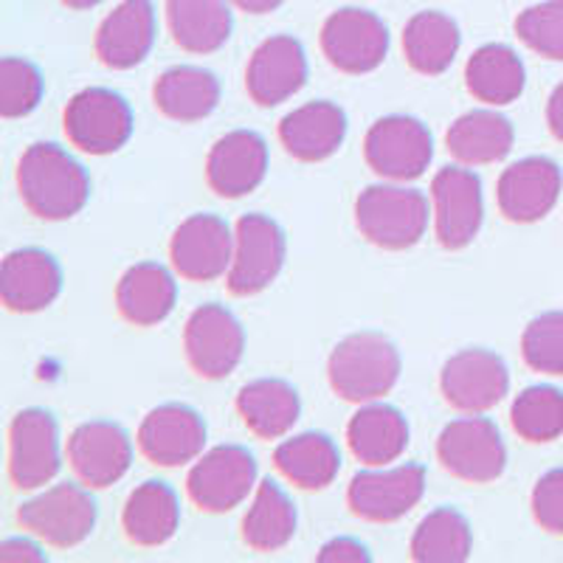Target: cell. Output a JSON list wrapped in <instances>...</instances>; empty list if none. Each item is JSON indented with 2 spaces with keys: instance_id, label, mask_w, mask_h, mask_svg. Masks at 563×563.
<instances>
[{
  "instance_id": "cell-30",
  "label": "cell",
  "mask_w": 563,
  "mask_h": 563,
  "mask_svg": "<svg viewBox=\"0 0 563 563\" xmlns=\"http://www.w3.org/2000/svg\"><path fill=\"white\" fill-rule=\"evenodd\" d=\"M231 0H167V23L175 45L189 54L220 52L231 37Z\"/></svg>"
},
{
  "instance_id": "cell-34",
  "label": "cell",
  "mask_w": 563,
  "mask_h": 563,
  "mask_svg": "<svg viewBox=\"0 0 563 563\" xmlns=\"http://www.w3.org/2000/svg\"><path fill=\"white\" fill-rule=\"evenodd\" d=\"M460 45V26L442 12H417L404 29L406 63L426 77L445 74L456 59Z\"/></svg>"
},
{
  "instance_id": "cell-12",
  "label": "cell",
  "mask_w": 563,
  "mask_h": 563,
  "mask_svg": "<svg viewBox=\"0 0 563 563\" xmlns=\"http://www.w3.org/2000/svg\"><path fill=\"white\" fill-rule=\"evenodd\" d=\"M321 52L341 74H369L389 54V29L375 12L339 9L321 26Z\"/></svg>"
},
{
  "instance_id": "cell-27",
  "label": "cell",
  "mask_w": 563,
  "mask_h": 563,
  "mask_svg": "<svg viewBox=\"0 0 563 563\" xmlns=\"http://www.w3.org/2000/svg\"><path fill=\"white\" fill-rule=\"evenodd\" d=\"M238 411L251 434L260 440H279L299 422L301 400L288 380L260 378L240 389Z\"/></svg>"
},
{
  "instance_id": "cell-44",
  "label": "cell",
  "mask_w": 563,
  "mask_h": 563,
  "mask_svg": "<svg viewBox=\"0 0 563 563\" xmlns=\"http://www.w3.org/2000/svg\"><path fill=\"white\" fill-rule=\"evenodd\" d=\"M547 124H550V133L563 144V82L552 90L547 102Z\"/></svg>"
},
{
  "instance_id": "cell-23",
  "label": "cell",
  "mask_w": 563,
  "mask_h": 563,
  "mask_svg": "<svg viewBox=\"0 0 563 563\" xmlns=\"http://www.w3.org/2000/svg\"><path fill=\"white\" fill-rule=\"evenodd\" d=\"M155 43L153 0H122L97 32L99 63L113 70H130L147 59Z\"/></svg>"
},
{
  "instance_id": "cell-35",
  "label": "cell",
  "mask_w": 563,
  "mask_h": 563,
  "mask_svg": "<svg viewBox=\"0 0 563 563\" xmlns=\"http://www.w3.org/2000/svg\"><path fill=\"white\" fill-rule=\"evenodd\" d=\"M296 507L290 496L276 482L265 479L256 485L254 499L243 519V541L256 552H276L294 541Z\"/></svg>"
},
{
  "instance_id": "cell-3",
  "label": "cell",
  "mask_w": 563,
  "mask_h": 563,
  "mask_svg": "<svg viewBox=\"0 0 563 563\" xmlns=\"http://www.w3.org/2000/svg\"><path fill=\"white\" fill-rule=\"evenodd\" d=\"M429 198L400 184H375L355 200V223L372 245L386 251L411 249L429 229Z\"/></svg>"
},
{
  "instance_id": "cell-31",
  "label": "cell",
  "mask_w": 563,
  "mask_h": 563,
  "mask_svg": "<svg viewBox=\"0 0 563 563\" xmlns=\"http://www.w3.org/2000/svg\"><path fill=\"white\" fill-rule=\"evenodd\" d=\"M465 85L474 99L490 104V108H501L525 93L527 68L510 45L487 43L467 59Z\"/></svg>"
},
{
  "instance_id": "cell-18",
  "label": "cell",
  "mask_w": 563,
  "mask_h": 563,
  "mask_svg": "<svg viewBox=\"0 0 563 563\" xmlns=\"http://www.w3.org/2000/svg\"><path fill=\"white\" fill-rule=\"evenodd\" d=\"M561 189L563 173L555 161L544 155H530L501 173L496 200L510 223H538L555 209Z\"/></svg>"
},
{
  "instance_id": "cell-25",
  "label": "cell",
  "mask_w": 563,
  "mask_h": 563,
  "mask_svg": "<svg viewBox=\"0 0 563 563\" xmlns=\"http://www.w3.org/2000/svg\"><path fill=\"white\" fill-rule=\"evenodd\" d=\"M346 442L355 460L366 467H384L400 460L409 449V422L395 406L372 404L361 406L346 426Z\"/></svg>"
},
{
  "instance_id": "cell-14",
  "label": "cell",
  "mask_w": 563,
  "mask_h": 563,
  "mask_svg": "<svg viewBox=\"0 0 563 563\" xmlns=\"http://www.w3.org/2000/svg\"><path fill=\"white\" fill-rule=\"evenodd\" d=\"M434 229L442 249L460 251L474 243L485 220L482 180L467 167H442L431 180Z\"/></svg>"
},
{
  "instance_id": "cell-29",
  "label": "cell",
  "mask_w": 563,
  "mask_h": 563,
  "mask_svg": "<svg viewBox=\"0 0 563 563\" xmlns=\"http://www.w3.org/2000/svg\"><path fill=\"white\" fill-rule=\"evenodd\" d=\"M153 99L155 108L173 122H200L218 108L220 82L211 70L198 68V65H175L158 77Z\"/></svg>"
},
{
  "instance_id": "cell-21",
  "label": "cell",
  "mask_w": 563,
  "mask_h": 563,
  "mask_svg": "<svg viewBox=\"0 0 563 563\" xmlns=\"http://www.w3.org/2000/svg\"><path fill=\"white\" fill-rule=\"evenodd\" d=\"M206 422L192 406L167 404L150 411L139 429V449L153 465L180 467L206 449Z\"/></svg>"
},
{
  "instance_id": "cell-24",
  "label": "cell",
  "mask_w": 563,
  "mask_h": 563,
  "mask_svg": "<svg viewBox=\"0 0 563 563\" xmlns=\"http://www.w3.org/2000/svg\"><path fill=\"white\" fill-rule=\"evenodd\" d=\"M346 113L335 102H308L279 122V141L296 161L319 164L335 155L346 139Z\"/></svg>"
},
{
  "instance_id": "cell-20",
  "label": "cell",
  "mask_w": 563,
  "mask_h": 563,
  "mask_svg": "<svg viewBox=\"0 0 563 563\" xmlns=\"http://www.w3.org/2000/svg\"><path fill=\"white\" fill-rule=\"evenodd\" d=\"M268 175V144L254 130H231L214 141L206 158V180L220 198H245Z\"/></svg>"
},
{
  "instance_id": "cell-46",
  "label": "cell",
  "mask_w": 563,
  "mask_h": 563,
  "mask_svg": "<svg viewBox=\"0 0 563 563\" xmlns=\"http://www.w3.org/2000/svg\"><path fill=\"white\" fill-rule=\"evenodd\" d=\"M63 3H65V7H68V9H77V12H82V9L99 7L102 0H63Z\"/></svg>"
},
{
  "instance_id": "cell-8",
  "label": "cell",
  "mask_w": 563,
  "mask_h": 563,
  "mask_svg": "<svg viewBox=\"0 0 563 563\" xmlns=\"http://www.w3.org/2000/svg\"><path fill=\"white\" fill-rule=\"evenodd\" d=\"M184 352L198 378H229L243 361V324H240L238 316L218 301L200 305L184 327Z\"/></svg>"
},
{
  "instance_id": "cell-7",
  "label": "cell",
  "mask_w": 563,
  "mask_h": 563,
  "mask_svg": "<svg viewBox=\"0 0 563 563\" xmlns=\"http://www.w3.org/2000/svg\"><path fill=\"white\" fill-rule=\"evenodd\" d=\"M364 158L375 175L406 184L429 169L434 158V139L415 115H386L366 133Z\"/></svg>"
},
{
  "instance_id": "cell-16",
  "label": "cell",
  "mask_w": 563,
  "mask_h": 563,
  "mask_svg": "<svg viewBox=\"0 0 563 563\" xmlns=\"http://www.w3.org/2000/svg\"><path fill=\"white\" fill-rule=\"evenodd\" d=\"M234 231L218 214H192L175 229L169 260L175 274L189 282H214L229 274Z\"/></svg>"
},
{
  "instance_id": "cell-26",
  "label": "cell",
  "mask_w": 563,
  "mask_h": 563,
  "mask_svg": "<svg viewBox=\"0 0 563 563\" xmlns=\"http://www.w3.org/2000/svg\"><path fill=\"white\" fill-rule=\"evenodd\" d=\"M178 301V282L173 271L158 263H139L124 271L115 285V308L135 327H153L167 319Z\"/></svg>"
},
{
  "instance_id": "cell-19",
  "label": "cell",
  "mask_w": 563,
  "mask_h": 563,
  "mask_svg": "<svg viewBox=\"0 0 563 563\" xmlns=\"http://www.w3.org/2000/svg\"><path fill=\"white\" fill-rule=\"evenodd\" d=\"M308 82V54L290 34H276L256 45L245 70L249 97L260 108H276L296 97Z\"/></svg>"
},
{
  "instance_id": "cell-38",
  "label": "cell",
  "mask_w": 563,
  "mask_h": 563,
  "mask_svg": "<svg viewBox=\"0 0 563 563\" xmlns=\"http://www.w3.org/2000/svg\"><path fill=\"white\" fill-rule=\"evenodd\" d=\"M45 79L34 63L23 57L0 59V115L23 119L43 102Z\"/></svg>"
},
{
  "instance_id": "cell-5",
  "label": "cell",
  "mask_w": 563,
  "mask_h": 563,
  "mask_svg": "<svg viewBox=\"0 0 563 563\" xmlns=\"http://www.w3.org/2000/svg\"><path fill=\"white\" fill-rule=\"evenodd\" d=\"M437 456L451 476L471 485L496 482L507 467V445L499 426L479 415L451 420L440 431Z\"/></svg>"
},
{
  "instance_id": "cell-39",
  "label": "cell",
  "mask_w": 563,
  "mask_h": 563,
  "mask_svg": "<svg viewBox=\"0 0 563 563\" xmlns=\"http://www.w3.org/2000/svg\"><path fill=\"white\" fill-rule=\"evenodd\" d=\"M521 355L527 366L544 375H563V310L541 313L521 335Z\"/></svg>"
},
{
  "instance_id": "cell-36",
  "label": "cell",
  "mask_w": 563,
  "mask_h": 563,
  "mask_svg": "<svg viewBox=\"0 0 563 563\" xmlns=\"http://www.w3.org/2000/svg\"><path fill=\"white\" fill-rule=\"evenodd\" d=\"M474 547L471 521L454 507H437L417 525L411 536V558L420 563L467 561Z\"/></svg>"
},
{
  "instance_id": "cell-1",
  "label": "cell",
  "mask_w": 563,
  "mask_h": 563,
  "mask_svg": "<svg viewBox=\"0 0 563 563\" xmlns=\"http://www.w3.org/2000/svg\"><path fill=\"white\" fill-rule=\"evenodd\" d=\"M18 189L34 218L70 220L90 198V178L74 155L57 144L37 141L18 164Z\"/></svg>"
},
{
  "instance_id": "cell-41",
  "label": "cell",
  "mask_w": 563,
  "mask_h": 563,
  "mask_svg": "<svg viewBox=\"0 0 563 563\" xmlns=\"http://www.w3.org/2000/svg\"><path fill=\"white\" fill-rule=\"evenodd\" d=\"M532 516L538 527L552 536H563V467L547 471L532 487Z\"/></svg>"
},
{
  "instance_id": "cell-17",
  "label": "cell",
  "mask_w": 563,
  "mask_h": 563,
  "mask_svg": "<svg viewBox=\"0 0 563 563\" xmlns=\"http://www.w3.org/2000/svg\"><path fill=\"white\" fill-rule=\"evenodd\" d=\"M68 462L88 487L115 485L133 465V442L119 422L90 420L68 437Z\"/></svg>"
},
{
  "instance_id": "cell-37",
  "label": "cell",
  "mask_w": 563,
  "mask_h": 563,
  "mask_svg": "<svg viewBox=\"0 0 563 563\" xmlns=\"http://www.w3.org/2000/svg\"><path fill=\"white\" fill-rule=\"evenodd\" d=\"M516 434L527 442H552L563 434V391L555 386H530L510 409Z\"/></svg>"
},
{
  "instance_id": "cell-43",
  "label": "cell",
  "mask_w": 563,
  "mask_h": 563,
  "mask_svg": "<svg viewBox=\"0 0 563 563\" xmlns=\"http://www.w3.org/2000/svg\"><path fill=\"white\" fill-rule=\"evenodd\" d=\"M0 561H45V555L29 538H7L0 544Z\"/></svg>"
},
{
  "instance_id": "cell-45",
  "label": "cell",
  "mask_w": 563,
  "mask_h": 563,
  "mask_svg": "<svg viewBox=\"0 0 563 563\" xmlns=\"http://www.w3.org/2000/svg\"><path fill=\"white\" fill-rule=\"evenodd\" d=\"M285 0H231V7H238L240 12L249 14H268L274 9H279Z\"/></svg>"
},
{
  "instance_id": "cell-15",
  "label": "cell",
  "mask_w": 563,
  "mask_h": 563,
  "mask_svg": "<svg viewBox=\"0 0 563 563\" xmlns=\"http://www.w3.org/2000/svg\"><path fill=\"white\" fill-rule=\"evenodd\" d=\"M442 397L465 415H485L510 391V372L501 355L490 350H462L440 372Z\"/></svg>"
},
{
  "instance_id": "cell-28",
  "label": "cell",
  "mask_w": 563,
  "mask_h": 563,
  "mask_svg": "<svg viewBox=\"0 0 563 563\" xmlns=\"http://www.w3.org/2000/svg\"><path fill=\"white\" fill-rule=\"evenodd\" d=\"M122 527L128 541L135 547L167 544L180 527L178 493L167 482L147 479L130 493L122 512Z\"/></svg>"
},
{
  "instance_id": "cell-4",
  "label": "cell",
  "mask_w": 563,
  "mask_h": 563,
  "mask_svg": "<svg viewBox=\"0 0 563 563\" xmlns=\"http://www.w3.org/2000/svg\"><path fill=\"white\" fill-rule=\"evenodd\" d=\"M97 519L99 510L93 496L74 482L48 487L18 510L20 527L57 550L82 544L97 530Z\"/></svg>"
},
{
  "instance_id": "cell-13",
  "label": "cell",
  "mask_w": 563,
  "mask_h": 563,
  "mask_svg": "<svg viewBox=\"0 0 563 563\" xmlns=\"http://www.w3.org/2000/svg\"><path fill=\"white\" fill-rule=\"evenodd\" d=\"M63 467L59 426L52 411L23 409L9 429V476L18 490L45 487Z\"/></svg>"
},
{
  "instance_id": "cell-40",
  "label": "cell",
  "mask_w": 563,
  "mask_h": 563,
  "mask_svg": "<svg viewBox=\"0 0 563 563\" xmlns=\"http://www.w3.org/2000/svg\"><path fill=\"white\" fill-rule=\"evenodd\" d=\"M516 34L530 52L563 63V0H544L521 12Z\"/></svg>"
},
{
  "instance_id": "cell-22",
  "label": "cell",
  "mask_w": 563,
  "mask_h": 563,
  "mask_svg": "<svg viewBox=\"0 0 563 563\" xmlns=\"http://www.w3.org/2000/svg\"><path fill=\"white\" fill-rule=\"evenodd\" d=\"M63 294V268L48 251L18 249L0 268V299L12 313H40Z\"/></svg>"
},
{
  "instance_id": "cell-6",
  "label": "cell",
  "mask_w": 563,
  "mask_h": 563,
  "mask_svg": "<svg viewBox=\"0 0 563 563\" xmlns=\"http://www.w3.org/2000/svg\"><path fill=\"white\" fill-rule=\"evenodd\" d=\"M68 141L88 155L119 153L133 135V110L110 88H85L63 113Z\"/></svg>"
},
{
  "instance_id": "cell-32",
  "label": "cell",
  "mask_w": 563,
  "mask_h": 563,
  "mask_svg": "<svg viewBox=\"0 0 563 563\" xmlns=\"http://www.w3.org/2000/svg\"><path fill=\"white\" fill-rule=\"evenodd\" d=\"M516 141L510 119L496 110H471L451 124L445 147L465 167H485L507 158Z\"/></svg>"
},
{
  "instance_id": "cell-11",
  "label": "cell",
  "mask_w": 563,
  "mask_h": 563,
  "mask_svg": "<svg viewBox=\"0 0 563 563\" xmlns=\"http://www.w3.org/2000/svg\"><path fill=\"white\" fill-rule=\"evenodd\" d=\"M285 265V231L268 214H245L234 225V256L225 285L234 296H256L271 288Z\"/></svg>"
},
{
  "instance_id": "cell-42",
  "label": "cell",
  "mask_w": 563,
  "mask_h": 563,
  "mask_svg": "<svg viewBox=\"0 0 563 563\" xmlns=\"http://www.w3.org/2000/svg\"><path fill=\"white\" fill-rule=\"evenodd\" d=\"M319 561L321 563H344V561L366 563L372 561V555L361 541H355V538H333V541H327V544L321 547Z\"/></svg>"
},
{
  "instance_id": "cell-9",
  "label": "cell",
  "mask_w": 563,
  "mask_h": 563,
  "mask_svg": "<svg viewBox=\"0 0 563 563\" xmlns=\"http://www.w3.org/2000/svg\"><path fill=\"white\" fill-rule=\"evenodd\" d=\"M260 467L243 445H218L195 460L186 476L189 499L206 512H229L254 493Z\"/></svg>"
},
{
  "instance_id": "cell-10",
  "label": "cell",
  "mask_w": 563,
  "mask_h": 563,
  "mask_svg": "<svg viewBox=\"0 0 563 563\" xmlns=\"http://www.w3.org/2000/svg\"><path fill=\"white\" fill-rule=\"evenodd\" d=\"M422 493H426V467L417 462L369 467L352 476L346 505L358 519L372 525H391L420 505Z\"/></svg>"
},
{
  "instance_id": "cell-33",
  "label": "cell",
  "mask_w": 563,
  "mask_h": 563,
  "mask_svg": "<svg viewBox=\"0 0 563 563\" xmlns=\"http://www.w3.org/2000/svg\"><path fill=\"white\" fill-rule=\"evenodd\" d=\"M274 465L301 490H324L341 471L339 445L321 431H305L282 440L274 451Z\"/></svg>"
},
{
  "instance_id": "cell-2",
  "label": "cell",
  "mask_w": 563,
  "mask_h": 563,
  "mask_svg": "<svg viewBox=\"0 0 563 563\" xmlns=\"http://www.w3.org/2000/svg\"><path fill=\"white\" fill-rule=\"evenodd\" d=\"M400 352L380 333H352L335 344L327 361V378L346 404H372L395 389Z\"/></svg>"
}]
</instances>
